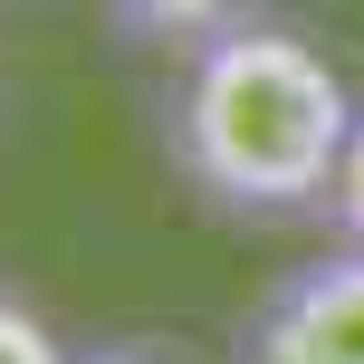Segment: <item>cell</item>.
Here are the masks:
<instances>
[{"label":"cell","instance_id":"obj_1","mask_svg":"<svg viewBox=\"0 0 364 364\" xmlns=\"http://www.w3.org/2000/svg\"><path fill=\"white\" fill-rule=\"evenodd\" d=\"M346 77L307 48L297 29L240 19V29L182 48V77L164 96V154L192 182V201H211L220 220H316L336 192L355 134Z\"/></svg>","mask_w":364,"mask_h":364},{"label":"cell","instance_id":"obj_2","mask_svg":"<svg viewBox=\"0 0 364 364\" xmlns=\"http://www.w3.org/2000/svg\"><path fill=\"white\" fill-rule=\"evenodd\" d=\"M230 355L240 364H364V250L326 240L288 278H269L240 316Z\"/></svg>","mask_w":364,"mask_h":364},{"label":"cell","instance_id":"obj_3","mask_svg":"<svg viewBox=\"0 0 364 364\" xmlns=\"http://www.w3.org/2000/svg\"><path fill=\"white\" fill-rule=\"evenodd\" d=\"M96 10H106V29L134 38V48H201V38L240 29L250 0H96Z\"/></svg>","mask_w":364,"mask_h":364},{"label":"cell","instance_id":"obj_4","mask_svg":"<svg viewBox=\"0 0 364 364\" xmlns=\"http://www.w3.org/2000/svg\"><path fill=\"white\" fill-rule=\"evenodd\" d=\"M326 240H355L364 250V106H355V134H346V164H336V192H326Z\"/></svg>","mask_w":364,"mask_h":364},{"label":"cell","instance_id":"obj_5","mask_svg":"<svg viewBox=\"0 0 364 364\" xmlns=\"http://www.w3.org/2000/svg\"><path fill=\"white\" fill-rule=\"evenodd\" d=\"M0 364H77V355L58 346V326L38 307H19V297L0 288Z\"/></svg>","mask_w":364,"mask_h":364},{"label":"cell","instance_id":"obj_6","mask_svg":"<svg viewBox=\"0 0 364 364\" xmlns=\"http://www.w3.org/2000/svg\"><path fill=\"white\" fill-rule=\"evenodd\" d=\"M77 364H173L164 346H106V355H77Z\"/></svg>","mask_w":364,"mask_h":364}]
</instances>
